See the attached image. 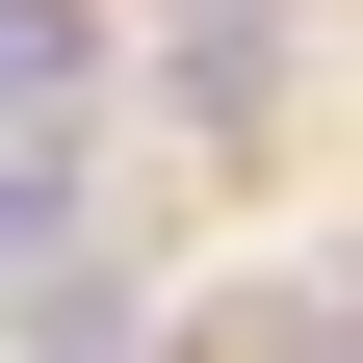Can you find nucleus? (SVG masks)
<instances>
[{"instance_id":"1","label":"nucleus","mask_w":363,"mask_h":363,"mask_svg":"<svg viewBox=\"0 0 363 363\" xmlns=\"http://www.w3.org/2000/svg\"><path fill=\"white\" fill-rule=\"evenodd\" d=\"M26 363H130V286H104V259H78V286L26 259Z\"/></svg>"}]
</instances>
